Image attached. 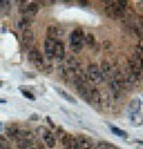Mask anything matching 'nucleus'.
<instances>
[{
	"instance_id": "nucleus-1",
	"label": "nucleus",
	"mask_w": 143,
	"mask_h": 149,
	"mask_svg": "<svg viewBox=\"0 0 143 149\" xmlns=\"http://www.w3.org/2000/svg\"><path fill=\"white\" fill-rule=\"evenodd\" d=\"M69 42L72 51H74L75 54L80 53L85 45V32L82 31V29L78 28L74 31H72V34L69 35Z\"/></svg>"
},
{
	"instance_id": "nucleus-2",
	"label": "nucleus",
	"mask_w": 143,
	"mask_h": 149,
	"mask_svg": "<svg viewBox=\"0 0 143 149\" xmlns=\"http://www.w3.org/2000/svg\"><path fill=\"white\" fill-rule=\"evenodd\" d=\"M87 78L91 84H100L104 81V76H103L100 69L97 65H90L87 67Z\"/></svg>"
},
{
	"instance_id": "nucleus-3",
	"label": "nucleus",
	"mask_w": 143,
	"mask_h": 149,
	"mask_svg": "<svg viewBox=\"0 0 143 149\" xmlns=\"http://www.w3.org/2000/svg\"><path fill=\"white\" fill-rule=\"evenodd\" d=\"M28 57L38 69H43V67H44L43 56H42V54L39 53L37 49H31L29 51V54H28Z\"/></svg>"
},
{
	"instance_id": "nucleus-4",
	"label": "nucleus",
	"mask_w": 143,
	"mask_h": 149,
	"mask_svg": "<svg viewBox=\"0 0 143 149\" xmlns=\"http://www.w3.org/2000/svg\"><path fill=\"white\" fill-rule=\"evenodd\" d=\"M54 57L59 62L63 60L65 57V44H63L62 41L57 40L55 41V44H54Z\"/></svg>"
},
{
	"instance_id": "nucleus-5",
	"label": "nucleus",
	"mask_w": 143,
	"mask_h": 149,
	"mask_svg": "<svg viewBox=\"0 0 143 149\" xmlns=\"http://www.w3.org/2000/svg\"><path fill=\"white\" fill-rule=\"evenodd\" d=\"M62 144L66 149H79V144H78V141L76 137L72 136L69 134H67L62 140Z\"/></svg>"
},
{
	"instance_id": "nucleus-6",
	"label": "nucleus",
	"mask_w": 143,
	"mask_h": 149,
	"mask_svg": "<svg viewBox=\"0 0 143 149\" xmlns=\"http://www.w3.org/2000/svg\"><path fill=\"white\" fill-rule=\"evenodd\" d=\"M79 149H92L93 148V142L90 137H87L85 135H79L76 137Z\"/></svg>"
},
{
	"instance_id": "nucleus-7",
	"label": "nucleus",
	"mask_w": 143,
	"mask_h": 149,
	"mask_svg": "<svg viewBox=\"0 0 143 149\" xmlns=\"http://www.w3.org/2000/svg\"><path fill=\"white\" fill-rule=\"evenodd\" d=\"M91 104H93L97 109H100L103 106L101 94H100V92L94 87H92V90H91Z\"/></svg>"
},
{
	"instance_id": "nucleus-8",
	"label": "nucleus",
	"mask_w": 143,
	"mask_h": 149,
	"mask_svg": "<svg viewBox=\"0 0 143 149\" xmlns=\"http://www.w3.org/2000/svg\"><path fill=\"white\" fill-rule=\"evenodd\" d=\"M54 44H55V41L50 40V38H47L44 41V51H45V56L48 61H51L54 57Z\"/></svg>"
},
{
	"instance_id": "nucleus-9",
	"label": "nucleus",
	"mask_w": 143,
	"mask_h": 149,
	"mask_svg": "<svg viewBox=\"0 0 143 149\" xmlns=\"http://www.w3.org/2000/svg\"><path fill=\"white\" fill-rule=\"evenodd\" d=\"M63 36V32H61V30L55 26V25H50L47 28V38H50V40L57 41V38Z\"/></svg>"
},
{
	"instance_id": "nucleus-10",
	"label": "nucleus",
	"mask_w": 143,
	"mask_h": 149,
	"mask_svg": "<svg viewBox=\"0 0 143 149\" xmlns=\"http://www.w3.org/2000/svg\"><path fill=\"white\" fill-rule=\"evenodd\" d=\"M140 109H141V100L137 99V98L131 100V103L129 104V112H130L131 118L135 116L140 115Z\"/></svg>"
},
{
	"instance_id": "nucleus-11",
	"label": "nucleus",
	"mask_w": 143,
	"mask_h": 149,
	"mask_svg": "<svg viewBox=\"0 0 143 149\" xmlns=\"http://www.w3.org/2000/svg\"><path fill=\"white\" fill-rule=\"evenodd\" d=\"M42 138L44 140V142H45V144L48 146V148H54L55 146H56V137L53 135V132H50V131L47 130L44 134H43Z\"/></svg>"
},
{
	"instance_id": "nucleus-12",
	"label": "nucleus",
	"mask_w": 143,
	"mask_h": 149,
	"mask_svg": "<svg viewBox=\"0 0 143 149\" xmlns=\"http://www.w3.org/2000/svg\"><path fill=\"white\" fill-rule=\"evenodd\" d=\"M23 43H24V45L25 47H29V45H31V43L34 42V40H35V36H34V32L31 31L30 29H25L23 31Z\"/></svg>"
},
{
	"instance_id": "nucleus-13",
	"label": "nucleus",
	"mask_w": 143,
	"mask_h": 149,
	"mask_svg": "<svg viewBox=\"0 0 143 149\" xmlns=\"http://www.w3.org/2000/svg\"><path fill=\"white\" fill-rule=\"evenodd\" d=\"M100 72L103 76H104V79L109 76H112V67H111L109 61H103V63L100 66Z\"/></svg>"
},
{
	"instance_id": "nucleus-14",
	"label": "nucleus",
	"mask_w": 143,
	"mask_h": 149,
	"mask_svg": "<svg viewBox=\"0 0 143 149\" xmlns=\"http://www.w3.org/2000/svg\"><path fill=\"white\" fill-rule=\"evenodd\" d=\"M129 69H130V74L136 78V79H140L142 76V69H140L136 65H135L131 59L129 60Z\"/></svg>"
},
{
	"instance_id": "nucleus-15",
	"label": "nucleus",
	"mask_w": 143,
	"mask_h": 149,
	"mask_svg": "<svg viewBox=\"0 0 143 149\" xmlns=\"http://www.w3.org/2000/svg\"><path fill=\"white\" fill-rule=\"evenodd\" d=\"M55 90H56V92L59 93V94L65 99V100H67V101H69V103H73V104H76L78 103V100L73 97V96H70L69 93H67L66 91H63L62 88H59V87H55Z\"/></svg>"
},
{
	"instance_id": "nucleus-16",
	"label": "nucleus",
	"mask_w": 143,
	"mask_h": 149,
	"mask_svg": "<svg viewBox=\"0 0 143 149\" xmlns=\"http://www.w3.org/2000/svg\"><path fill=\"white\" fill-rule=\"evenodd\" d=\"M115 3L116 1H106V7H105V14L111 19H116L115 17Z\"/></svg>"
},
{
	"instance_id": "nucleus-17",
	"label": "nucleus",
	"mask_w": 143,
	"mask_h": 149,
	"mask_svg": "<svg viewBox=\"0 0 143 149\" xmlns=\"http://www.w3.org/2000/svg\"><path fill=\"white\" fill-rule=\"evenodd\" d=\"M131 60L134 61V63L140 69H142L143 70V56H141L140 54H137V53H134L132 54V57H131Z\"/></svg>"
},
{
	"instance_id": "nucleus-18",
	"label": "nucleus",
	"mask_w": 143,
	"mask_h": 149,
	"mask_svg": "<svg viewBox=\"0 0 143 149\" xmlns=\"http://www.w3.org/2000/svg\"><path fill=\"white\" fill-rule=\"evenodd\" d=\"M37 11H38V5L36 3H30L28 5V7H26V13L25 14L30 16V17H32V16H35L37 13Z\"/></svg>"
},
{
	"instance_id": "nucleus-19",
	"label": "nucleus",
	"mask_w": 143,
	"mask_h": 149,
	"mask_svg": "<svg viewBox=\"0 0 143 149\" xmlns=\"http://www.w3.org/2000/svg\"><path fill=\"white\" fill-rule=\"evenodd\" d=\"M125 10L123 9V7H121L118 4H117V1L115 3V17H116V19H118V18H124L125 17Z\"/></svg>"
},
{
	"instance_id": "nucleus-20",
	"label": "nucleus",
	"mask_w": 143,
	"mask_h": 149,
	"mask_svg": "<svg viewBox=\"0 0 143 149\" xmlns=\"http://www.w3.org/2000/svg\"><path fill=\"white\" fill-rule=\"evenodd\" d=\"M10 9H11L10 1H7V0H1L0 1V12L3 14H9Z\"/></svg>"
},
{
	"instance_id": "nucleus-21",
	"label": "nucleus",
	"mask_w": 143,
	"mask_h": 149,
	"mask_svg": "<svg viewBox=\"0 0 143 149\" xmlns=\"http://www.w3.org/2000/svg\"><path fill=\"white\" fill-rule=\"evenodd\" d=\"M16 143H17V147L19 149H28L30 146H32L31 142H29V141H26V140H22V138L16 140Z\"/></svg>"
},
{
	"instance_id": "nucleus-22",
	"label": "nucleus",
	"mask_w": 143,
	"mask_h": 149,
	"mask_svg": "<svg viewBox=\"0 0 143 149\" xmlns=\"http://www.w3.org/2000/svg\"><path fill=\"white\" fill-rule=\"evenodd\" d=\"M18 131H19V129H17V128L9 127V128H6V135L9 136L10 138L16 140V138H17V136H18Z\"/></svg>"
},
{
	"instance_id": "nucleus-23",
	"label": "nucleus",
	"mask_w": 143,
	"mask_h": 149,
	"mask_svg": "<svg viewBox=\"0 0 143 149\" xmlns=\"http://www.w3.org/2000/svg\"><path fill=\"white\" fill-rule=\"evenodd\" d=\"M85 44H87L88 47H94V44H95V38H94L93 34H91V32L85 34Z\"/></svg>"
},
{
	"instance_id": "nucleus-24",
	"label": "nucleus",
	"mask_w": 143,
	"mask_h": 149,
	"mask_svg": "<svg viewBox=\"0 0 143 149\" xmlns=\"http://www.w3.org/2000/svg\"><path fill=\"white\" fill-rule=\"evenodd\" d=\"M67 67H68L69 69H73V70H75V69L79 67V63H78V61L75 60V57L69 56V57L67 59Z\"/></svg>"
},
{
	"instance_id": "nucleus-25",
	"label": "nucleus",
	"mask_w": 143,
	"mask_h": 149,
	"mask_svg": "<svg viewBox=\"0 0 143 149\" xmlns=\"http://www.w3.org/2000/svg\"><path fill=\"white\" fill-rule=\"evenodd\" d=\"M110 128H111V131H112L116 136L123 137V138H126V137H128V134H126L125 131H123V130H121V129H118V128L113 127V125H110Z\"/></svg>"
},
{
	"instance_id": "nucleus-26",
	"label": "nucleus",
	"mask_w": 143,
	"mask_h": 149,
	"mask_svg": "<svg viewBox=\"0 0 143 149\" xmlns=\"http://www.w3.org/2000/svg\"><path fill=\"white\" fill-rule=\"evenodd\" d=\"M97 147L101 148V149H118L117 146H115L113 143H110V142H105V141H101L97 144Z\"/></svg>"
},
{
	"instance_id": "nucleus-27",
	"label": "nucleus",
	"mask_w": 143,
	"mask_h": 149,
	"mask_svg": "<svg viewBox=\"0 0 143 149\" xmlns=\"http://www.w3.org/2000/svg\"><path fill=\"white\" fill-rule=\"evenodd\" d=\"M30 25H31V19L28 18L26 16L19 22V28H20V29H24V30H25V28H28V26H30Z\"/></svg>"
},
{
	"instance_id": "nucleus-28",
	"label": "nucleus",
	"mask_w": 143,
	"mask_h": 149,
	"mask_svg": "<svg viewBox=\"0 0 143 149\" xmlns=\"http://www.w3.org/2000/svg\"><path fill=\"white\" fill-rule=\"evenodd\" d=\"M11 144L5 137H0V149H10Z\"/></svg>"
},
{
	"instance_id": "nucleus-29",
	"label": "nucleus",
	"mask_w": 143,
	"mask_h": 149,
	"mask_svg": "<svg viewBox=\"0 0 143 149\" xmlns=\"http://www.w3.org/2000/svg\"><path fill=\"white\" fill-rule=\"evenodd\" d=\"M19 4H20L19 7H18L19 13H20V14H25V13H26V7H28L26 3H25V1H20Z\"/></svg>"
},
{
	"instance_id": "nucleus-30",
	"label": "nucleus",
	"mask_w": 143,
	"mask_h": 149,
	"mask_svg": "<svg viewBox=\"0 0 143 149\" xmlns=\"http://www.w3.org/2000/svg\"><path fill=\"white\" fill-rule=\"evenodd\" d=\"M135 53H137L141 56H143V41H141L136 47H135Z\"/></svg>"
},
{
	"instance_id": "nucleus-31",
	"label": "nucleus",
	"mask_w": 143,
	"mask_h": 149,
	"mask_svg": "<svg viewBox=\"0 0 143 149\" xmlns=\"http://www.w3.org/2000/svg\"><path fill=\"white\" fill-rule=\"evenodd\" d=\"M22 94L24 97H26L28 99H30V100H35V96L32 94V93H30L29 91H22Z\"/></svg>"
},
{
	"instance_id": "nucleus-32",
	"label": "nucleus",
	"mask_w": 143,
	"mask_h": 149,
	"mask_svg": "<svg viewBox=\"0 0 143 149\" xmlns=\"http://www.w3.org/2000/svg\"><path fill=\"white\" fill-rule=\"evenodd\" d=\"M66 135H67V132H66L65 130H63L62 128H57V137H59L60 140H62Z\"/></svg>"
},
{
	"instance_id": "nucleus-33",
	"label": "nucleus",
	"mask_w": 143,
	"mask_h": 149,
	"mask_svg": "<svg viewBox=\"0 0 143 149\" xmlns=\"http://www.w3.org/2000/svg\"><path fill=\"white\" fill-rule=\"evenodd\" d=\"M117 4L121 7H123L124 10H126V7H128V1H123V0H121V1H117Z\"/></svg>"
},
{
	"instance_id": "nucleus-34",
	"label": "nucleus",
	"mask_w": 143,
	"mask_h": 149,
	"mask_svg": "<svg viewBox=\"0 0 143 149\" xmlns=\"http://www.w3.org/2000/svg\"><path fill=\"white\" fill-rule=\"evenodd\" d=\"M47 122L49 123V125H50L51 128H55V124H54V122L51 121V118H50V117H47Z\"/></svg>"
},
{
	"instance_id": "nucleus-35",
	"label": "nucleus",
	"mask_w": 143,
	"mask_h": 149,
	"mask_svg": "<svg viewBox=\"0 0 143 149\" xmlns=\"http://www.w3.org/2000/svg\"><path fill=\"white\" fill-rule=\"evenodd\" d=\"M103 44H104V47L106 49L109 48V47H111V42H109V41H104V43H103Z\"/></svg>"
},
{
	"instance_id": "nucleus-36",
	"label": "nucleus",
	"mask_w": 143,
	"mask_h": 149,
	"mask_svg": "<svg viewBox=\"0 0 143 149\" xmlns=\"http://www.w3.org/2000/svg\"><path fill=\"white\" fill-rule=\"evenodd\" d=\"M30 119L37 121V119H38V116H37V115H31V116H30Z\"/></svg>"
},
{
	"instance_id": "nucleus-37",
	"label": "nucleus",
	"mask_w": 143,
	"mask_h": 149,
	"mask_svg": "<svg viewBox=\"0 0 143 149\" xmlns=\"http://www.w3.org/2000/svg\"><path fill=\"white\" fill-rule=\"evenodd\" d=\"M80 5L81 6H87V5H88V3H87V1H80Z\"/></svg>"
},
{
	"instance_id": "nucleus-38",
	"label": "nucleus",
	"mask_w": 143,
	"mask_h": 149,
	"mask_svg": "<svg viewBox=\"0 0 143 149\" xmlns=\"http://www.w3.org/2000/svg\"><path fill=\"white\" fill-rule=\"evenodd\" d=\"M0 103H6V100H4V99H0Z\"/></svg>"
},
{
	"instance_id": "nucleus-39",
	"label": "nucleus",
	"mask_w": 143,
	"mask_h": 149,
	"mask_svg": "<svg viewBox=\"0 0 143 149\" xmlns=\"http://www.w3.org/2000/svg\"><path fill=\"white\" fill-rule=\"evenodd\" d=\"M0 86H1V82H0Z\"/></svg>"
}]
</instances>
